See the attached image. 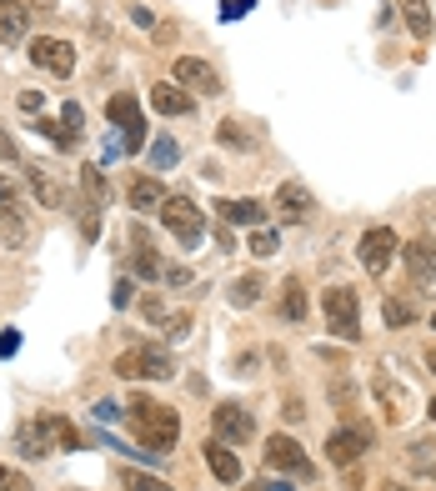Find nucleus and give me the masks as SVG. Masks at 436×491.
Wrapping results in <instances>:
<instances>
[{
  "instance_id": "nucleus-1",
  "label": "nucleus",
  "mask_w": 436,
  "mask_h": 491,
  "mask_svg": "<svg viewBox=\"0 0 436 491\" xmlns=\"http://www.w3.org/2000/svg\"><path fill=\"white\" fill-rule=\"evenodd\" d=\"M126 421H130V431H136V441H141V452H151V456L171 452L176 436H180V416L171 411V406L151 402V396H130Z\"/></svg>"
},
{
  "instance_id": "nucleus-2",
  "label": "nucleus",
  "mask_w": 436,
  "mask_h": 491,
  "mask_svg": "<svg viewBox=\"0 0 436 491\" xmlns=\"http://www.w3.org/2000/svg\"><path fill=\"white\" fill-rule=\"evenodd\" d=\"M155 216H161V226H166L171 236H176L180 246H186V251H196V246H201V236H205V216H201V206H196V201H186V196H166Z\"/></svg>"
},
{
  "instance_id": "nucleus-3",
  "label": "nucleus",
  "mask_w": 436,
  "mask_h": 491,
  "mask_svg": "<svg viewBox=\"0 0 436 491\" xmlns=\"http://www.w3.org/2000/svg\"><path fill=\"white\" fill-rule=\"evenodd\" d=\"M176 366H171V351L161 346H130V351L116 356V377L121 381H166Z\"/></svg>"
},
{
  "instance_id": "nucleus-4",
  "label": "nucleus",
  "mask_w": 436,
  "mask_h": 491,
  "mask_svg": "<svg viewBox=\"0 0 436 491\" xmlns=\"http://www.w3.org/2000/svg\"><path fill=\"white\" fill-rule=\"evenodd\" d=\"M321 311H326V321L341 341H361V296L351 286H331L321 296Z\"/></svg>"
},
{
  "instance_id": "nucleus-5",
  "label": "nucleus",
  "mask_w": 436,
  "mask_h": 491,
  "mask_svg": "<svg viewBox=\"0 0 436 491\" xmlns=\"http://www.w3.org/2000/svg\"><path fill=\"white\" fill-rule=\"evenodd\" d=\"M266 466H271V471H281V477H296V481H311V477H316V461L301 452V441H296V436H281V431L266 441Z\"/></svg>"
},
{
  "instance_id": "nucleus-6",
  "label": "nucleus",
  "mask_w": 436,
  "mask_h": 491,
  "mask_svg": "<svg viewBox=\"0 0 436 491\" xmlns=\"http://www.w3.org/2000/svg\"><path fill=\"white\" fill-rule=\"evenodd\" d=\"M0 236H5V246H26V201H21V190H15V181L0 171Z\"/></svg>"
},
{
  "instance_id": "nucleus-7",
  "label": "nucleus",
  "mask_w": 436,
  "mask_h": 491,
  "mask_svg": "<svg viewBox=\"0 0 436 491\" xmlns=\"http://www.w3.org/2000/svg\"><path fill=\"white\" fill-rule=\"evenodd\" d=\"M211 427H216V441L246 446V441L256 436V416L246 411V406H236V402H221L216 411H211Z\"/></svg>"
},
{
  "instance_id": "nucleus-8",
  "label": "nucleus",
  "mask_w": 436,
  "mask_h": 491,
  "mask_svg": "<svg viewBox=\"0 0 436 491\" xmlns=\"http://www.w3.org/2000/svg\"><path fill=\"white\" fill-rule=\"evenodd\" d=\"M397 231H386V226H372L366 236H361V246H356V256H361V266H366V276H386V266L397 261Z\"/></svg>"
},
{
  "instance_id": "nucleus-9",
  "label": "nucleus",
  "mask_w": 436,
  "mask_h": 491,
  "mask_svg": "<svg viewBox=\"0 0 436 491\" xmlns=\"http://www.w3.org/2000/svg\"><path fill=\"white\" fill-rule=\"evenodd\" d=\"M105 115L126 131L121 146H126V151H141V146H146V115H141V106H136V96H126V90L111 96V101H105Z\"/></svg>"
},
{
  "instance_id": "nucleus-10",
  "label": "nucleus",
  "mask_w": 436,
  "mask_h": 491,
  "mask_svg": "<svg viewBox=\"0 0 436 491\" xmlns=\"http://www.w3.org/2000/svg\"><path fill=\"white\" fill-rule=\"evenodd\" d=\"M366 446H372V427H336L331 436H326V461L356 466L361 456H366Z\"/></svg>"
},
{
  "instance_id": "nucleus-11",
  "label": "nucleus",
  "mask_w": 436,
  "mask_h": 491,
  "mask_svg": "<svg viewBox=\"0 0 436 491\" xmlns=\"http://www.w3.org/2000/svg\"><path fill=\"white\" fill-rule=\"evenodd\" d=\"M30 61H36L40 71H51V76L65 80L76 71V46L61 40V36H40V40H30Z\"/></svg>"
},
{
  "instance_id": "nucleus-12",
  "label": "nucleus",
  "mask_w": 436,
  "mask_h": 491,
  "mask_svg": "<svg viewBox=\"0 0 436 491\" xmlns=\"http://www.w3.org/2000/svg\"><path fill=\"white\" fill-rule=\"evenodd\" d=\"M176 86L191 90V96H221L216 65H205L201 55H180V61H176Z\"/></svg>"
},
{
  "instance_id": "nucleus-13",
  "label": "nucleus",
  "mask_w": 436,
  "mask_h": 491,
  "mask_svg": "<svg viewBox=\"0 0 436 491\" xmlns=\"http://www.w3.org/2000/svg\"><path fill=\"white\" fill-rule=\"evenodd\" d=\"M401 261H407L416 286L436 291V241H411V246H401Z\"/></svg>"
},
{
  "instance_id": "nucleus-14",
  "label": "nucleus",
  "mask_w": 436,
  "mask_h": 491,
  "mask_svg": "<svg viewBox=\"0 0 436 491\" xmlns=\"http://www.w3.org/2000/svg\"><path fill=\"white\" fill-rule=\"evenodd\" d=\"M271 206L281 211V221H306V216H311V190L301 186V181H281Z\"/></svg>"
},
{
  "instance_id": "nucleus-15",
  "label": "nucleus",
  "mask_w": 436,
  "mask_h": 491,
  "mask_svg": "<svg viewBox=\"0 0 436 491\" xmlns=\"http://www.w3.org/2000/svg\"><path fill=\"white\" fill-rule=\"evenodd\" d=\"M30 30V5L21 0H0V46H21Z\"/></svg>"
},
{
  "instance_id": "nucleus-16",
  "label": "nucleus",
  "mask_w": 436,
  "mask_h": 491,
  "mask_svg": "<svg viewBox=\"0 0 436 491\" xmlns=\"http://www.w3.org/2000/svg\"><path fill=\"white\" fill-rule=\"evenodd\" d=\"M151 106L161 115H191L196 111V96H191V90H180L176 80H161V86H151Z\"/></svg>"
},
{
  "instance_id": "nucleus-17",
  "label": "nucleus",
  "mask_w": 436,
  "mask_h": 491,
  "mask_svg": "<svg viewBox=\"0 0 436 491\" xmlns=\"http://www.w3.org/2000/svg\"><path fill=\"white\" fill-rule=\"evenodd\" d=\"M201 456H205V466H211V471H216L221 481H241V456L231 452V446H226V441H205L201 446Z\"/></svg>"
},
{
  "instance_id": "nucleus-18",
  "label": "nucleus",
  "mask_w": 436,
  "mask_h": 491,
  "mask_svg": "<svg viewBox=\"0 0 436 491\" xmlns=\"http://www.w3.org/2000/svg\"><path fill=\"white\" fill-rule=\"evenodd\" d=\"M216 211L226 216L231 226H251V231H256L261 221H266V206L251 201V196H241V201H216Z\"/></svg>"
},
{
  "instance_id": "nucleus-19",
  "label": "nucleus",
  "mask_w": 436,
  "mask_h": 491,
  "mask_svg": "<svg viewBox=\"0 0 436 491\" xmlns=\"http://www.w3.org/2000/svg\"><path fill=\"white\" fill-rule=\"evenodd\" d=\"M126 201L136 206V211H161L166 190H161V181H155V176H136V181L126 186Z\"/></svg>"
},
{
  "instance_id": "nucleus-20",
  "label": "nucleus",
  "mask_w": 436,
  "mask_h": 491,
  "mask_svg": "<svg viewBox=\"0 0 436 491\" xmlns=\"http://www.w3.org/2000/svg\"><path fill=\"white\" fill-rule=\"evenodd\" d=\"M407 466L416 471V477H432L436 481V441L432 436H416L407 446Z\"/></svg>"
},
{
  "instance_id": "nucleus-21",
  "label": "nucleus",
  "mask_w": 436,
  "mask_h": 491,
  "mask_svg": "<svg viewBox=\"0 0 436 491\" xmlns=\"http://www.w3.org/2000/svg\"><path fill=\"white\" fill-rule=\"evenodd\" d=\"M30 190L40 196V206H65V190H61V181L46 171V165H30Z\"/></svg>"
},
{
  "instance_id": "nucleus-22",
  "label": "nucleus",
  "mask_w": 436,
  "mask_h": 491,
  "mask_svg": "<svg viewBox=\"0 0 436 491\" xmlns=\"http://www.w3.org/2000/svg\"><path fill=\"white\" fill-rule=\"evenodd\" d=\"M372 391H376V396L386 402V421H397V416H401V402H407V386H397V381L386 377V371H376Z\"/></svg>"
},
{
  "instance_id": "nucleus-23",
  "label": "nucleus",
  "mask_w": 436,
  "mask_h": 491,
  "mask_svg": "<svg viewBox=\"0 0 436 491\" xmlns=\"http://www.w3.org/2000/svg\"><path fill=\"white\" fill-rule=\"evenodd\" d=\"M21 452L26 456H46V452H55V441H51V431H46V421H30V427H21Z\"/></svg>"
},
{
  "instance_id": "nucleus-24",
  "label": "nucleus",
  "mask_w": 436,
  "mask_h": 491,
  "mask_svg": "<svg viewBox=\"0 0 436 491\" xmlns=\"http://www.w3.org/2000/svg\"><path fill=\"white\" fill-rule=\"evenodd\" d=\"M46 421V431H51V441L61 446V452H80V431L76 421H65V416H40Z\"/></svg>"
},
{
  "instance_id": "nucleus-25",
  "label": "nucleus",
  "mask_w": 436,
  "mask_h": 491,
  "mask_svg": "<svg viewBox=\"0 0 436 491\" xmlns=\"http://www.w3.org/2000/svg\"><path fill=\"white\" fill-rule=\"evenodd\" d=\"M281 311H286V321H306V286L301 281H281Z\"/></svg>"
},
{
  "instance_id": "nucleus-26",
  "label": "nucleus",
  "mask_w": 436,
  "mask_h": 491,
  "mask_svg": "<svg viewBox=\"0 0 436 491\" xmlns=\"http://www.w3.org/2000/svg\"><path fill=\"white\" fill-rule=\"evenodd\" d=\"M397 5H401V15H407L411 36H416V40L432 36V11H426V0H397Z\"/></svg>"
},
{
  "instance_id": "nucleus-27",
  "label": "nucleus",
  "mask_w": 436,
  "mask_h": 491,
  "mask_svg": "<svg viewBox=\"0 0 436 491\" xmlns=\"http://www.w3.org/2000/svg\"><path fill=\"white\" fill-rule=\"evenodd\" d=\"M216 140H221V146H231V151H251V146H256V136H251L241 121H221V126H216Z\"/></svg>"
},
{
  "instance_id": "nucleus-28",
  "label": "nucleus",
  "mask_w": 436,
  "mask_h": 491,
  "mask_svg": "<svg viewBox=\"0 0 436 491\" xmlns=\"http://www.w3.org/2000/svg\"><path fill=\"white\" fill-rule=\"evenodd\" d=\"M146 156H151V165H155V171H171V165L180 161V146H176L171 136H155L151 146H146Z\"/></svg>"
},
{
  "instance_id": "nucleus-29",
  "label": "nucleus",
  "mask_w": 436,
  "mask_h": 491,
  "mask_svg": "<svg viewBox=\"0 0 436 491\" xmlns=\"http://www.w3.org/2000/svg\"><path fill=\"white\" fill-rule=\"evenodd\" d=\"M121 487H126V491H176V487H166L161 477H151V471H136V466L121 471Z\"/></svg>"
},
{
  "instance_id": "nucleus-30",
  "label": "nucleus",
  "mask_w": 436,
  "mask_h": 491,
  "mask_svg": "<svg viewBox=\"0 0 436 491\" xmlns=\"http://www.w3.org/2000/svg\"><path fill=\"white\" fill-rule=\"evenodd\" d=\"M261 301V276H236L231 281V306H256Z\"/></svg>"
},
{
  "instance_id": "nucleus-31",
  "label": "nucleus",
  "mask_w": 436,
  "mask_h": 491,
  "mask_svg": "<svg viewBox=\"0 0 436 491\" xmlns=\"http://www.w3.org/2000/svg\"><path fill=\"white\" fill-rule=\"evenodd\" d=\"M80 126H86V111H80V101H65V111H61V131H65V140H71V146L80 140Z\"/></svg>"
},
{
  "instance_id": "nucleus-32",
  "label": "nucleus",
  "mask_w": 436,
  "mask_h": 491,
  "mask_svg": "<svg viewBox=\"0 0 436 491\" xmlns=\"http://www.w3.org/2000/svg\"><path fill=\"white\" fill-rule=\"evenodd\" d=\"M276 246H281V236H276V231H266V226L251 231V256H261V261H266V256H276Z\"/></svg>"
},
{
  "instance_id": "nucleus-33",
  "label": "nucleus",
  "mask_w": 436,
  "mask_h": 491,
  "mask_svg": "<svg viewBox=\"0 0 436 491\" xmlns=\"http://www.w3.org/2000/svg\"><path fill=\"white\" fill-rule=\"evenodd\" d=\"M382 316H386V326H397V331H401V326H407V321H411V306H407V301H397V296H391V301L382 306Z\"/></svg>"
},
{
  "instance_id": "nucleus-34",
  "label": "nucleus",
  "mask_w": 436,
  "mask_h": 491,
  "mask_svg": "<svg viewBox=\"0 0 436 491\" xmlns=\"http://www.w3.org/2000/svg\"><path fill=\"white\" fill-rule=\"evenodd\" d=\"M36 136H51L55 146H61V151H76V146H71V140H65L61 121H46V115H40V121H36Z\"/></svg>"
},
{
  "instance_id": "nucleus-35",
  "label": "nucleus",
  "mask_w": 436,
  "mask_h": 491,
  "mask_svg": "<svg viewBox=\"0 0 436 491\" xmlns=\"http://www.w3.org/2000/svg\"><path fill=\"white\" fill-rule=\"evenodd\" d=\"M15 106H21L26 115H46V96H40V90H21V96H15Z\"/></svg>"
},
{
  "instance_id": "nucleus-36",
  "label": "nucleus",
  "mask_w": 436,
  "mask_h": 491,
  "mask_svg": "<svg viewBox=\"0 0 436 491\" xmlns=\"http://www.w3.org/2000/svg\"><path fill=\"white\" fill-rule=\"evenodd\" d=\"M136 271H141L146 281H161V261H155V256L146 251V246H141V251H136Z\"/></svg>"
},
{
  "instance_id": "nucleus-37",
  "label": "nucleus",
  "mask_w": 436,
  "mask_h": 491,
  "mask_svg": "<svg viewBox=\"0 0 436 491\" xmlns=\"http://www.w3.org/2000/svg\"><path fill=\"white\" fill-rule=\"evenodd\" d=\"M0 161L5 165H21V146H15V136L5 126H0Z\"/></svg>"
},
{
  "instance_id": "nucleus-38",
  "label": "nucleus",
  "mask_w": 436,
  "mask_h": 491,
  "mask_svg": "<svg viewBox=\"0 0 436 491\" xmlns=\"http://www.w3.org/2000/svg\"><path fill=\"white\" fill-rule=\"evenodd\" d=\"M130 301H136V286H130V281L121 276V281H116V291H111V306H116V311H126Z\"/></svg>"
},
{
  "instance_id": "nucleus-39",
  "label": "nucleus",
  "mask_w": 436,
  "mask_h": 491,
  "mask_svg": "<svg viewBox=\"0 0 436 491\" xmlns=\"http://www.w3.org/2000/svg\"><path fill=\"white\" fill-rule=\"evenodd\" d=\"M0 491H30V481L21 471H11V466H0Z\"/></svg>"
},
{
  "instance_id": "nucleus-40",
  "label": "nucleus",
  "mask_w": 436,
  "mask_h": 491,
  "mask_svg": "<svg viewBox=\"0 0 436 491\" xmlns=\"http://www.w3.org/2000/svg\"><path fill=\"white\" fill-rule=\"evenodd\" d=\"M331 396L341 411H351V402H356V391H351V381H331Z\"/></svg>"
},
{
  "instance_id": "nucleus-41",
  "label": "nucleus",
  "mask_w": 436,
  "mask_h": 491,
  "mask_svg": "<svg viewBox=\"0 0 436 491\" xmlns=\"http://www.w3.org/2000/svg\"><path fill=\"white\" fill-rule=\"evenodd\" d=\"M141 316H146V321H166V301H161V296H146Z\"/></svg>"
},
{
  "instance_id": "nucleus-42",
  "label": "nucleus",
  "mask_w": 436,
  "mask_h": 491,
  "mask_svg": "<svg viewBox=\"0 0 436 491\" xmlns=\"http://www.w3.org/2000/svg\"><path fill=\"white\" fill-rule=\"evenodd\" d=\"M251 5H256V0H226V5H221V21H236V15H246Z\"/></svg>"
},
{
  "instance_id": "nucleus-43",
  "label": "nucleus",
  "mask_w": 436,
  "mask_h": 491,
  "mask_svg": "<svg viewBox=\"0 0 436 491\" xmlns=\"http://www.w3.org/2000/svg\"><path fill=\"white\" fill-rule=\"evenodd\" d=\"M161 276H166L171 286H191V271H180V266H161Z\"/></svg>"
},
{
  "instance_id": "nucleus-44",
  "label": "nucleus",
  "mask_w": 436,
  "mask_h": 491,
  "mask_svg": "<svg viewBox=\"0 0 436 491\" xmlns=\"http://www.w3.org/2000/svg\"><path fill=\"white\" fill-rule=\"evenodd\" d=\"M21 351V331H0V356H15Z\"/></svg>"
},
{
  "instance_id": "nucleus-45",
  "label": "nucleus",
  "mask_w": 436,
  "mask_h": 491,
  "mask_svg": "<svg viewBox=\"0 0 436 491\" xmlns=\"http://www.w3.org/2000/svg\"><path fill=\"white\" fill-rule=\"evenodd\" d=\"M116 416H126L116 402H96V421H116Z\"/></svg>"
},
{
  "instance_id": "nucleus-46",
  "label": "nucleus",
  "mask_w": 436,
  "mask_h": 491,
  "mask_svg": "<svg viewBox=\"0 0 436 491\" xmlns=\"http://www.w3.org/2000/svg\"><path fill=\"white\" fill-rule=\"evenodd\" d=\"M171 341H180V336H186V331H191V316H171Z\"/></svg>"
},
{
  "instance_id": "nucleus-47",
  "label": "nucleus",
  "mask_w": 436,
  "mask_h": 491,
  "mask_svg": "<svg viewBox=\"0 0 436 491\" xmlns=\"http://www.w3.org/2000/svg\"><path fill=\"white\" fill-rule=\"evenodd\" d=\"M246 491H296V487H286V477H281V481H256V487H246Z\"/></svg>"
},
{
  "instance_id": "nucleus-48",
  "label": "nucleus",
  "mask_w": 436,
  "mask_h": 491,
  "mask_svg": "<svg viewBox=\"0 0 436 491\" xmlns=\"http://www.w3.org/2000/svg\"><path fill=\"white\" fill-rule=\"evenodd\" d=\"M426 366H432V371H436V346H432V351H426Z\"/></svg>"
},
{
  "instance_id": "nucleus-49",
  "label": "nucleus",
  "mask_w": 436,
  "mask_h": 491,
  "mask_svg": "<svg viewBox=\"0 0 436 491\" xmlns=\"http://www.w3.org/2000/svg\"><path fill=\"white\" fill-rule=\"evenodd\" d=\"M382 491H407V487H397V481H386V487Z\"/></svg>"
},
{
  "instance_id": "nucleus-50",
  "label": "nucleus",
  "mask_w": 436,
  "mask_h": 491,
  "mask_svg": "<svg viewBox=\"0 0 436 491\" xmlns=\"http://www.w3.org/2000/svg\"><path fill=\"white\" fill-rule=\"evenodd\" d=\"M426 411H432V421H436V396H432V406H426Z\"/></svg>"
},
{
  "instance_id": "nucleus-51",
  "label": "nucleus",
  "mask_w": 436,
  "mask_h": 491,
  "mask_svg": "<svg viewBox=\"0 0 436 491\" xmlns=\"http://www.w3.org/2000/svg\"><path fill=\"white\" fill-rule=\"evenodd\" d=\"M432 326H436V316H432Z\"/></svg>"
}]
</instances>
